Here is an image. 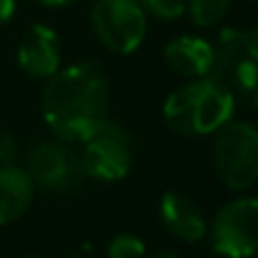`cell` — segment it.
<instances>
[{"mask_svg":"<svg viewBox=\"0 0 258 258\" xmlns=\"http://www.w3.org/2000/svg\"><path fill=\"white\" fill-rule=\"evenodd\" d=\"M41 113L63 143H84L109 120V84L93 59L59 68L41 95Z\"/></svg>","mask_w":258,"mask_h":258,"instance_id":"6da1fadb","label":"cell"},{"mask_svg":"<svg viewBox=\"0 0 258 258\" xmlns=\"http://www.w3.org/2000/svg\"><path fill=\"white\" fill-rule=\"evenodd\" d=\"M236 100L224 86L211 77L188 80L168 95L163 104V120L181 136H206L215 134L236 113Z\"/></svg>","mask_w":258,"mask_h":258,"instance_id":"7a4b0ae2","label":"cell"},{"mask_svg":"<svg viewBox=\"0 0 258 258\" xmlns=\"http://www.w3.org/2000/svg\"><path fill=\"white\" fill-rule=\"evenodd\" d=\"M213 168L233 192H245L258 181V125L229 120L215 132Z\"/></svg>","mask_w":258,"mask_h":258,"instance_id":"3957f363","label":"cell"},{"mask_svg":"<svg viewBox=\"0 0 258 258\" xmlns=\"http://www.w3.org/2000/svg\"><path fill=\"white\" fill-rule=\"evenodd\" d=\"M231 93L236 104L258 109V63L249 57L245 32L224 27L213 43V63L209 75Z\"/></svg>","mask_w":258,"mask_h":258,"instance_id":"277c9868","label":"cell"},{"mask_svg":"<svg viewBox=\"0 0 258 258\" xmlns=\"http://www.w3.org/2000/svg\"><path fill=\"white\" fill-rule=\"evenodd\" d=\"M206 236L215 254L249 258L258 254V197L231 200L213 215Z\"/></svg>","mask_w":258,"mask_h":258,"instance_id":"5b68a950","label":"cell"},{"mask_svg":"<svg viewBox=\"0 0 258 258\" xmlns=\"http://www.w3.org/2000/svg\"><path fill=\"white\" fill-rule=\"evenodd\" d=\"M91 25L98 41L113 54H132L147 32V14L138 0H95Z\"/></svg>","mask_w":258,"mask_h":258,"instance_id":"8992f818","label":"cell"},{"mask_svg":"<svg viewBox=\"0 0 258 258\" xmlns=\"http://www.w3.org/2000/svg\"><path fill=\"white\" fill-rule=\"evenodd\" d=\"M80 159L84 174L100 181H118L127 177L134 163L132 136L122 125L107 120L93 136L84 141Z\"/></svg>","mask_w":258,"mask_h":258,"instance_id":"52a82bcc","label":"cell"},{"mask_svg":"<svg viewBox=\"0 0 258 258\" xmlns=\"http://www.w3.org/2000/svg\"><path fill=\"white\" fill-rule=\"evenodd\" d=\"M25 172L30 174L34 188L48 192H63L75 188L84 177L82 159L68 143L41 141L27 152Z\"/></svg>","mask_w":258,"mask_h":258,"instance_id":"ba28073f","label":"cell"},{"mask_svg":"<svg viewBox=\"0 0 258 258\" xmlns=\"http://www.w3.org/2000/svg\"><path fill=\"white\" fill-rule=\"evenodd\" d=\"M16 59L25 75L34 80H50L61 68V48L57 32L43 23L32 25L18 43Z\"/></svg>","mask_w":258,"mask_h":258,"instance_id":"9c48e42d","label":"cell"},{"mask_svg":"<svg viewBox=\"0 0 258 258\" xmlns=\"http://www.w3.org/2000/svg\"><path fill=\"white\" fill-rule=\"evenodd\" d=\"M159 218L163 222L165 231L183 242H200L206 238V222L202 209L195 200L181 192H163L159 204Z\"/></svg>","mask_w":258,"mask_h":258,"instance_id":"30bf717a","label":"cell"},{"mask_svg":"<svg viewBox=\"0 0 258 258\" xmlns=\"http://www.w3.org/2000/svg\"><path fill=\"white\" fill-rule=\"evenodd\" d=\"M163 61L172 73L186 80L206 77L213 63V43L200 36L183 34L172 39L163 48Z\"/></svg>","mask_w":258,"mask_h":258,"instance_id":"8fae6325","label":"cell"},{"mask_svg":"<svg viewBox=\"0 0 258 258\" xmlns=\"http://www.w3.org/2000/svg\"><path fill=\"white\" fill-rule=\"evenodd\" d=\"M34 183L18 165H0V227L16 222L30 209Z\"/></svg>","mask_w":258,"mask_h":258,"instance_id":"7c38bea8","label":"cell"},{"mask_svg":"<svg viewBox=\"0 0 258 258\" xmlns=\"http://www.w3.org/2000/svg\"><path fill=\"white\" fill-rule=\"evenodd\" d=\"M231 0H186V12L197 27H213L227 16Z\"/></svg>","mask_w":258,"mask_h":258,"instance_id":"4fadbf2b","label":"cell"},{"mask_svg":"<svg viewBox=\"0 0 258 258\" xmlns=\"http://www.w3.org/2000/svg\"><path fill=\"white\" fill-rule=\"evenodd\" d=\"M143 12L154 16L156 21H177L186 14V0H138Z\"/></svg>","mask_w":258,"mask_h":258,"instance_id":"5bb4252c","label":"cell"},{"mask_svg":"<svg viewBox=\"0 0 258 258\" xmlns=\"http://www.w3.org/2000/svg\"><path fill=\"white\" fill-rule=\"evenodd\" d=\"M109 258H143L145 256V242L132 233H120L113 236L107 245Z\"/></svg>","mask_w":258,"mask_h":258,"instance_id":"9a60e30c","label":"cell"},{"mask_svg":"<svg viewBox=\"0 0 258 258\" xmlns=\"http://www.w3.org/2000/svg\"><path fill=\"white\" fill-rule=\"evenodd\" d=\"M18 156V143L12 134L0 132V165H14Z\"/></svg>","mask_w":258,"mask_h":258,"instance_id":"2e32d148","label":"cell"},{"mask_svg":"<svg viewBox=\"0 0 258 258\" xmlns=\"http://www.w3.org/2000/svg\"><path fill=\"white\" fill-rule=\"evenodd\" d=\"M245 41H247V50H249V57L258 63V23L251 27L249 32H245Z\"/></svg>","mask_w":258,"mask_h":258,"instance_id":"e0dca14e","label":"cell"},{"mask_svg":"<svg viewBox=\"0 0 258 258\" xmlns=\"http://www.w3.org/2000/svg\"><path fill=\"white\" fill-rule=\"evenodd\" d=\"M16 12V0H0V25L9 23Z\"/></svg>","mask_w":258,"mask_h":258,"instance_id":"ac0fdd59","label":"cell"},{"mask_svg":"<svg viewBox=\"0 0 258 258\" xmlns=\"http://www.w3.org/2000/svg\"><path fill=\"white\" fill-rule=\"evenodd\" d=\"M43 7H66V5H73L77 0H39Z\"/></svg>","mask_w":258,"mask_h":258,"instance_id":"d6986e66","label":"cell"},{"mask_svg":"<svg viewBox=\"0 0 258 258\" xmlns=\"http://www.w3.org/2000/svg\"><path fill=\"white\" fill-rule=\"evenodd\" d=\"M143 258H179L177 254H172V251H156V254L152 256H143Z\"/></svg>","mask_w":258,"mask_h":258,"instance_id":"ffe728a7","label":"cell"},{"mask_svg":"<svg viewBox=\"0 0 258 258\" xmlns=\"http://www.w3.org/2000/svg\"><path fill=\"white\" fill-rule=\"evenodd\" d=\"M249 3H258V0H249Z\"/></svg>","mask_w":258,"mask_h":258,"instance_id":"44dd1931","label":"cell"},{"mask_svg":"<svg viewBox=\"0 0 258 258\" xmlns=\"http://www.w3.org/2000/svg\"><path fill=\"white\" fill-rule=\"evenodd\" d=\"M27 258H36V256H27Z\"/></svg>","mask_w":258,"mask_h":258,"instance_id":"7402d4cb","label":"cell"}]
</instances>
